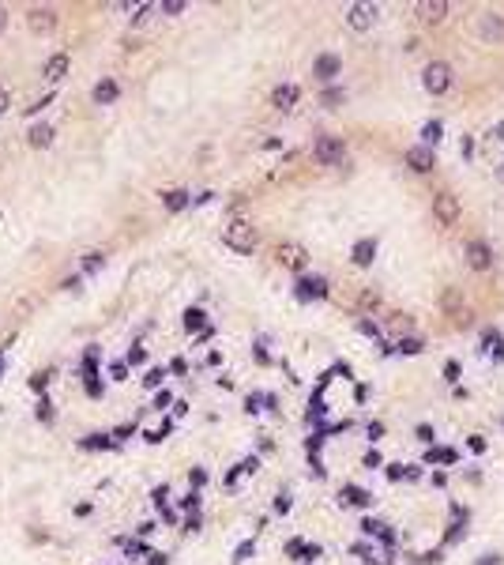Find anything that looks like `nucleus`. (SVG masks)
I'll return each instance as SVG.
<instances>
[{
	"label": "nucleus",
	"instance_id": "nucleus-27",
	"mask_svg": "<svg viewBox=\"0 0 504 565\" xmlns=\"http://www.w3.org/2000/svg\"><path fill=\"white\" fill-rule=\"evenodd\" d=\"M335 102H342V91H328L324 95V106H335Z\"/></svg>",
	"mask_w": 504,
	"mask_h": 565
},
{
	"label": "nucleus",
	"instance_id": "nucleus-26",
	"mask_svg": "<svg viewBox=\"0 0 504 565\" xmlns=\"http://www.w3.org/2000/svg\"><path fill=\"white\" fill-rule=\"evenodd\" d=\"M83 268H87V272H95V268H102V253H87V261H83Z\"/></svg>",
	"mask_w": 504,
	"mask_h": 565
},
{
	"label": "nucleus",
	"instance_id": "nucleus-19",
	"mask_svg": "<svg viewBox=\"0 0 504 565\" xmlns=\"http://www.w3.org/2000/svg\"><path fill=\"white\" fill-rule=\"evenodd\" d=\"M162 203L170 211H181L184 203H189V192H184V189H170V192H162Z\"/></svg>",
	"mask_w": 504,
	"mask_h": 565
},
{
	"label": "nucleus",
	"instance_id": "nucleus-25",
	"mask_svg": "<svg viewBox=\"0 0 504 565\" xmlns=\"http://www.w3.org/2000/svg\"><path fill=\"white\" fill-rule=\"evenodd\" d=\"M45 106H53V95H45V98H38L34 106H26V114H42Z\"/></svg>",
	"mask_w": 504,
	"mask_h": 565
},
{
	"label": "nucleus",
	"instance_id": "nucleus-6",
	"mask_svg": "<svg viewBox=\"0 0 504 565\" xmlns=\"http://www.w3.org/2000/svg\"><path fill=\"white\" fill-rule=\"evenodd\" d=\"M463 256H466V264H471L474 272H489V268H493V249L485 245L482 238H474V242H466Z\"/></svg>",
	"mask_w": 504,
	"mask_h": 565
},
{
	"label": "nucleus",
	"instance_id": "nucleus-18",
	"mask_svg": "<svg viewBox=\"0 0 504 565\" xmlns=\"http://www.w3.org/2000/svg\"><path fill=\"white\" fill-rule=\"evenodd\" d=\"M297 286H301V298H324L328 294V283L324 279H301Z\"/></svg>",
	"mask_w": 504,
	"mask_h": 565
},
{
	"label": "nucleus",
	"instance_id": "nucleus-15",
	"mask_svg": "<svg viewBox=\"0 0 504 565\" xmlns=\"http://www.w3.org/2000/svg\"><path fill=\"white\" fill-rule=\"evenodd\" d=\"M294 102H297V87H294V83H278V87L271 91V106L283 109V114H286V109H294Z\"/></svg>",
	"mask_w": 504,
	"mask_h": 565
},
{
	"label": "nucleus",
	"instance_id": "nucleus-7",
	"mask_svg": "<svg viewBox=\"0 0 504 565\" xmlns=\"http://www.w3.org/2000/svg\"><path fill=\"white\" fill-rule=\"evenodd\" d=\"M478 38L482 42H504V15L501 12H482L478 15Z\"/></svg>",
	"mask_w": 504,
	"mask_h": 565
},
{
	"label": "nucleus",
	"instance_id": "nucleus-30",
	"mask_svg": "<svg viewBox=\"0 0 504 565\" xmlns=\"http://www.w3.org/2000/svg\"><path fill=\"white\" fill-rule=\"evenodd\" d=\"M493 136H497V140L504 144V121H497V125H493Z\"/></svg>",
	"mask_w": 504,
	"mask_h": 565
},
{
	"label": "nucleus",
	"instance_id": "nucleus-33",
	"mask_svg": "<svg viewBox=\"0 0 504 565\" xmlns=\"http://www.w3.org/2000/svg\"><path fill=\"white\" fill-rule=\"evenodd\" d=\"M497 173H501V178H504V162H501V170H497Z\"/></svg>",
	"mask_w": 504,
	"mask_h": 565
},
{
	"label": "nucleus",
	"instance_id": "nucleus-32",
	"mask_svg": "<svg viewBox=\"0 0 504 565\" xmlns=\"http://www.w3.org/2000/svg\"><path fill=\"white\" fill-rule=\"evenodd\" d=\"M4 26H8V12L0 8V31H4Z\"/></svg>",
	"mask_w": 504,
	"mask_h": 565
},
{
	"label": "nucleus",
	"instance_id": "nucleus-17",
	"mask_svg": "<svg viewBox=\"0 0 504 565\" xmlns=\"http://www.w3.org/2000/svg\"><path fill=\"white\" fill-rule=\"evenodd\" d=\"M53 125H31V132H26V144L31 147H49L53 144Z\"/></svg>",
	"mask_w": 504,
	"mask_h": 565
},
{
	"label": "nucleus",
	"instance_id": "nucleus-2",
	"mask_svg": "<svg viewBox=\"0 0 504 565\" xmlns=\"http://www.w3.org/2000/svg\"><path fill=\"white\" fill-rule=\"evenodd\" d=\"M422 87L429 95H448L452 91V64L448 61H429L422 72Z\"/></svg>",
	"mask_w": 504,
	"mask_h": 565
},
{
	"label": "nucleus",
	"instance_id": "nucleus-28",
	"mask_svg": "<svg viewBox=\"0 0 504 565\" xmlns=\"http://www.w3.org/2000/svg\"><path fill=\"white\" fill-rule=\"evenodd\" d=\"M158 381H162V369H151V373H147V388L158 385Z\"/></svg>",
	"mask_w": 504,
	"mask_h": 565
},
{
	"label": "nucleus",
	"instance_id": "nucleus-12",
	"mask_svg": "<svg viewBox=\"0 0 504 565\" xmlns=\"http://www.w3.org/2000/svg\"><path fill=\"white\" fill-rule=\"evenodd\" d=\"M407 166L414 173H429L436 166V159H433V151H429L425 144H418V147H410V151H407Z\"/></svg>",
	"mask_w": 504,
	"mask_h": 565
},
{
	"label": "nucleus",
	"instance_id": "nucleus-1",
	"mask_svg": "<svg viewBox=\"0 0 504 565\" xmlns=\"http://www.w3.org/2000/svg\"><path fill=\"white\" fill-rule=\"evenodd\" d=\"M222 242H226L233 253H252L256 249V242H260V234H256V226H252L249 219H230L226 226H222Z\"/></svg>",
	"mask_w": 504,
	"mask_h": 565
},
{
	"label": "nucleus",
	"instance_id": "nucleus-24",
	"mask_svg": "<svg viewBox=\"0 0 504 565\" xmlns=\"http://www.w3.org/2000/svg\"><path fill=\"white\" fill-rule=\"evenodd\" d=\"M184 324H189V328H200V324H203V313H200V309H189V313H184Z\"/></svg>",
	"mask_w": 504,
	"mask_h": 565
},
{
	"label": "nucleus",
	"instance_id": "nucleus-14",
	"mask_svg": "<svg viewBox=\"0 0 504 565\" xmlns=\"http://www.w3.org/2000/svg\"><path fill=\"white\" fill-rule=\"evenodd\" d=\"M354 264L358 268H369L372 261H377V238H361V242H354Z\"/></svg>",
	"mask_w": 504,
	"mask_h": 565
},
{
	"label": "nucleus",
	"instance_id": "nucleus-11",
	"mask_svg": "<svg viewBox=\"0 0 504 565\" xmlns=\"http://www.w3.org/2000/svg\"><path fill=\"white\" fill-rule=\"evenodd\" d=\"M342 72V61L335 57V53H320V57H316V64H313V76L320 79V83H331L335 76H339Z\"/></svg>",
	"mask_w": 504,
	"mask_h": 565
},
{
	"label": "nucleus",
	"instance_id": "nucleus-29",
	"mask_svg": "<svg viewBox=\"0 0 504 565\" xmlns=\"http://www.w3.org/2000/svg\"><path fill=\"white\" fill-rule=\"evenodd\" d=\"M478 565H501V558H497V554H485V558H482Z\"/></svg>",
	"mask_w": 504,
	"mask_h": 565
},
{
	"label": "nucleus",
	"instance_id": "nucleus-22",
	"mask_svg": "<svg viewBox=\"0 0 504 565\" xmlns=\"http://www.w3.org/2000/svg\"><path fill=\"white\" fill-rule=\"evenodd\" d=\"M422 136H425L429 144H436V140H441V121H429V125L422 128Z\"/></svg>",
	"mask_w": 504,
	"mask_h": 565
},
{
	"label": "nucleus",
	"instance_id": "nucleus-8",
	"mask_svg": "<svg viewBox=\"0 0 504 565\" xmlns=\"http://www.w3.org/2000/svg\"><path fill=\"white\" fill-rule=\"evenodd\" d=\"M377 23V4H350L347 8V26L350 31H369Z\"/></svg>",
	"mask_w": 504,
	"mask_h": 565
},
{
	"label": "nucleus",
	"instance_id": "nucleus-3",
	"mask_svg": "<svg viewBox=\"0 0 504 565\" xmlns=\"http://www.w3.org/2000/svg\"><path fill=\"white\" fill-rule=\"evenodd\" d=\"M459 215H463L459 196H455V192H436V196H433V219H436V226H444V230L455 226Z\"/></svg>",
	"mask_w": 504,
	"mask_h": 565
},
{
	"label": "nucleus",
	"instance_id": "nucleus-21",
	"mask_svg": "<svg viewBox=\"0 0 504 565\" xmlns=\"http://www.w3.org/2000/svg\"><path fill=\"white\" fill-rule=\"evenodd\" d=\"M184 8H189L184 0H162V4H158V12H166V15H181Z\"/></svg>",
	"mask_w": 504,
	"mask_h": 565
},
{
	"label": "nucleus",
	"instance_id": "nucleus-10",
	"mask_svg": "<svg viewBox=\"0 0 504 565\" xmlns=\"http://www.w3.org/2000/svg\"><path fill=\"white\" fill-rule=\"evenodd\" d=\"M418 20H422L425 26H436L448 20V0H418Z\"/></svg>",
	"mask_w": 504,
	"mask_h": 565
},
{
	"label": "nucleus",
	"instance_id": "nucleus-13",
	"mask_svg": "<svg viewBox=\"0 0 504 565\" xmlns=\"http://www.w3.org/2000/svg\"><path fill=\"white\" fill-rule=\"evenodd\" d=\"M68 68H72V61H68V53H53L49 61H45V68H42V76L49 79V83H61L64 76H68Z\"/></svg>",
	"mask_w": 504,
	"mask_h": 565
},
{
	"label": "nucleus",
	"instance_id": "nucleus-4",
	"mask_svg": "<svg viewBox=\"0 0 504 565\" xmlns=\"http://www.w3.org/2000/svg\"><path fill=\"white\" fill-rule=\"evenodd\" d=\"M313 155L320 166H342L347 159V144L339 140V136H320V140L313 144Z\"/></svg>",
	"mask_w": 504,
	"mask_h": 565
},
{
	"label": "nucleus",
	"instance_id": "nucleus-5",
	"mask_svg": "<svg viewBox=\"0 0 504 565\" xmlns=\"http://www.w3.org/2000/svg\"><path fill=\"white\" fill-rule=\"evenodd\" d=\"M275 261L286 268V272H305V264H309V249L301 242H283L275 249Z\"/></svg>",
	"mask_w": 504,
	"mask_h": 565
},
{
	"label": "nucleus",
	"instance_id": "nucleus-9",
	"mask_svg": "<svg viewBox=\"0 0 504 565\" xmlns=\"http://www.w3.org/2000/svg\"><path fill=\"white\" fill-rule=\"evenodd\" d=\"M26 26H31L34 34H53L57 31V12H53V8H31V12H26Z\"/></svg>",
	"mask_w": 504,
	"mask_h": 565
},
{
	"label": "nucleus",
	"instance_id": "nucleus-23",
	"mask_svg": "<svg viewBox=\"0 0 504 565\" xmlns=\"http://www.w3.org/2000/svg\"><path fill=\"white\" fill-rule=\"evenodd\" d=\"M399 350H403V355H418V350H422V339H399Z\"/></svg>",
	"mask_w": 504,
	"mask_h": 565
},
{
	"label": "nucleus",
	"instance_id": "nucleus-31",
	"mask_svg": "<svg viewBox=\"0 0 504 565\" xmlns=\"http://www.w3.org/2000/svg\"><path fill=\"white\" fill-rule=\"evenodd\" d=\"M4 109H8V91L0 87V114H4Z\"/></svg>",
	"mask_w": 504,
	"mask_h": 565
},
{
	"label": "nucleus",
	"instance_id": "nucleus-20",
	"mask_svg": "<svg viewBox=\"0 0 504 565\" xmlns=\"http://www.w3.org/2000/svg\"><path fill=\"white\" fill-rule=\"evenodd\" d=\"M158 12V4H136V15H132V23L139 26V23H147L151 15Z\"/></svg>",
	"mask_w": 504,
	"mask_h": 565
},
{
	"label": "nucleus",
	"instance_id": "nucleus-16",
	"mask_svg": "<svg viewBox=\"0 0 504 565\" xmlns=\"http://www.w3.org/2000/svg\"><path fill=\"white\" fill-rule=\"evenodd\" d=\"M117 98H120V83H117V79H102V83H95V102H98V106H113Z\"/></svg>",
	"mask_w": 504,
	"mask_h": 565
}]
</instances>
